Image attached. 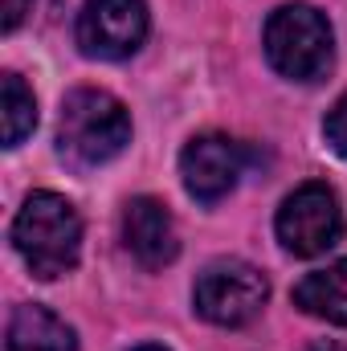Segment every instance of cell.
<instances>
[{
    "instance_id": "obj_13",
    "label": "cell",
    "mask_w": 347,
    "mask_h": 351,
    "mask_svg": "<svg viewBox=\"0 0 347 351\" xmlns=\"http://www.w3.org/2000/svg\"><path fill=\"white\" fill-rule=\"evenodd\" d=\"M29 4H33V0H4V21H0V25H4V33H12V29L25 21Z\"/></svg>"
},
{
    "instance_id": "obj_5",
    "label": "cell",
    "mask_w": 347,
    "mask_h": 351,
    "mask_svg": "<svg viewBox=\"0 0 347 351\" xmlns=\"http://www.w3.org/2000/svg\"><path fill=\"white\" fill-rule=\"evenodd\" d=\"M274 229H278L282 250L294 254V258H319V254H327L344 237V208H339L335 188H327L319 180L294 188L282 200Z\"/></svg>"
},
{
    "instance_id": "obj_9",
    "label": "cell",
    "mask_w": 347,
    "mask_h": 351,
    "mask_svg": "<svg viewBox=\"0 0 347 351\" xmlns=\"http://www.w3.org/2000/svg\"><path fill=\"white\" fill-rule=\"evenodd\" d=\"M4 351H78V339H74L70 323H62L53 311L33 302V306H16L12 311Z\"/></svg>"
},
{
    "instance_id": "obj_8",
    "label": "cell",
    "mask_w": 347,
    "mask_h": 351,
    "mask_svg": "<svg viewBox=\"0 0 347 351\" xmlns=\"http://www.w3.org/2000/svg\"><path fill=\"white\" fill-rule=\"evenodd\" d=\"M123 241L143 269L172 265L180 254V237H176V221L168 204L156 196H135L123 213Z\"/></svg>"
},
{
    "instance_id": "obj_10",
    "label": "cell",
    "mask_w": 347,
    "mask_h": 351,
    "mask_svg": "<svg viewBox=\"0 0 347 351\" xmlns=\"http://www.w3.org/2000/svg\"><path fill=\"white\" fill-rule=\"evenodd\" d=\"M294 302L307 315H315V319H327L335 327H347V258L344 262H331L327 269L307 274L294 286Z\"/></svg>"
},
{
    "instance_id": "obj_14",
    "label": "cell",
    "mask_w": 347,
    "mask_h": 351,
    "mask_svg": "<svg viewBox=\"0 0 347 351\" xmlns=\"http://www.w3.org/2000/svg\"><path fill=\"white\" fill-rule=\"evenodd\" d=\"M302 351H347L344 343H335V339H315V343H307Z\"/></svg>"
},
{
    "instance_id": "obj_1",
    "label": "cell",
    "mask_w": 347,
    "mask_h": 351,
    "mask_svg": "<svg viewBox=\"0 0 347 351\" xmlns=\"http://www.w3.org/2000/svg\"><path fill=\"white\" fill-rule=\"evenodd\" d=\"M12 245L21 262L33 269V278L53 282L70 274L82 254V217L62 192H33L16 221H12Z\"/></svg>"
},
{
    "instance_id": "obj_15",
    "label": "cell",
    "mask_w": 347,
    "mask_h": 351,
    "mask_svg": "<svg viewBox=\"0 0 347 351\" xmlns=\"http://www.w3.org/2000/svg\"><path fill=\"white\" fill-rule=\"evenodd\" d=\"M131 351H168V348H160V343H143V348H131Z\"/></svg>"
},
{
    "instance_id": "obj_4",
    "label": "cell",
    "mask_w": 347,
    "mask_h": 351,
    "mask_svg": "<svg viewBox=\"0 0 347 351\" xmlns=\"http://www.w3.org/2000/svg\"><path fill=\"white\" fill-rule=\"evenodd\" d=\"M270 298V282L258 265L241 262V258H221V262H208L196 278V290H192V302H196V315L217 323V327H246L261 315Z\"/></svg>"
},
{
    "instance_id": "obj_11",
    "label": "cell",
    "mask_w": 347,
    "mask_h": 351,
    "mask_svg": "<svg viewBox=\"0 0 347 351\" xmlns=\"http://www.w3.org/2000/svg\"><path fill=\"white\" fill-rule=\"evenodd\" d=\"M4 147H21L25 135H33L37 127V98L33 90L21 82V74H4Z\"/></svg>"
},
{
    "instance_id": "obj_6",
    "label": "cell",
    "mask_w": 347,
    "mask_h": 351,
    "mask_svg": "<svg viewBox=\"0 0 347 351\" xmlns=\"http://www.w3.org/2000/svg\"><path fill=\"white\" fill-rule=\"evenodd\" d=\"M74 33L86 58L123 62L147 37V4L143 0H86Z\"/></svg>"
},
{
    "instance_id": "obj_7",
    "label": "cell",
    "mask_w": 347,
    "mask_h": 351,
    "mask_svg": "<svg viewBox=\"0 0 347 351\" xmlns=\"http://www.w3.org/2000/svg\"><path fill=\"white\" fill-rule=\"evenodd\" d=\"M246 172V152L241 143H233L229 135H196L188 139V147L180 152V176H184V188L188 196L204 200V204H217L225 200L237 180Z\"/></svg>"
},
{
    "instance_id": "obj_2",
    "label": "cell",
    "mask_w": 347,
    "mask_h": 351,
    "mask_svg": "<svg viewBox=\"0 0 347 351\" xmlns=\"http://www.w3.org/2000/svg\"><path fill=\"white\" fill-rule=\"evenodd\" d=\"M131 143V114L106 90H70L58 114V152L74 168L110 164Z\"/></svg>"
},
{
    "instance_id": "obj_3",
    "label": "cell",
    "mask_w": 347,
    "mask_h": 351,
    "mask_svg": "<svg viewBox=\"0 0 347 351\" xmlns=\"http://www.w3.org/2000/svg\"><path fill=\"white\" fill-rule=\"evenodd\" d=\"M265 58L290 82H319L335 58L327 16L311 4H282L265 21Z\"/></svg>"
},
{
    "instance_id": "obj_12",
    "label": "cell",
    "mask_w": 347,
    "mask_h": 351,
    "mask_svg": "<svg viewBox=\"0 0 347 351\" xmlns=\"http://www.w3.org/2000/svg\"><path fill=\"white\" fill-rule=\"evenodd\" d=\"M323 135H327V147L347 160V94L327 110V119H323Z\"/></svg>"
}]
</instances>
